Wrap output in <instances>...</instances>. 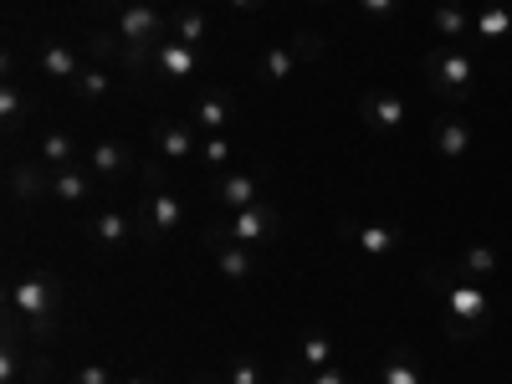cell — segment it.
Masks as SVG:
<instances>
[{
  "instance_id": "8",
  "label": "cell",
  "mask_w": 512,
  "mask_h": 384,
  "mask_svg": "<svg viewBox=\"0 0 512 384\" xmlns=\"http://www.w3.org/2000/svg\"><path fill=\"white\" fill-rule=\"evenodd\" d=\"M431 144H436L441 159H466V154H472V144H477V128L466 123L461 113H436V123H431Z\"/></svg>"
},
{
  "instance_id": "17",
  "label": "cell",
  "mask_w": 512,
  "mask_h": 384,
  "mask_svg": "<svg viewBox=\"0 0 512 384\" xmlns=\"http://www.w3.org/2000/svg\"><path fill=\"white\" fill-rule=\"evenodd\" d=\"M512 31V6H502V0H487L482 11H472V36L477 41H502Z\"/></svg>"
},
{
  "instance_id": "37",
  "label": "cell",
  "mask_w": 512,
  "mask_h": 384,
  "mask_svg": "<svg viewBox=\"0 0 512 384\" xmlns=\"http://www.w3.org/2000/svg\"><path fill=\"white\" fill-rule=\"evenodd\" d=\"M313 6H328V0H313Z\"/></svg>"
},
{
  "instance_id": "2",
  "label": "cell",
  "mask_w": 512,
  "mask_h": 384,
  "mask_svg": "<svg viewBox=\"0 0 512 384\" xmlns=\"http://www.w3.org/2000/svg\"><path fill=\"white\" fill-rule=\"evenodd\" d=\"M420 72H425V88H431L436 98H446V103H472V93H477V62H472V52H446V47H431L420 57Z\"/></svg>"
},
{
  "instance_id": "32",
  "label": "cell",
  "mask_w": 512,
  "mask_h": 384,
  "mask_svg": "<svg viewBox=\"0 0 512 384\" xmlns=\"http://www.w3.org/2000/svg\"><path fill=\"white\" fill-rule=\"evenodd\" d=\"M77 384H113V374H108L103 364H82V369H77Z\"/></svg>"
},
{
  "instance_id": "20",
  "label": "cell",
  "mask_w": 512,
  "mask_h": 384,
  "mask_svg": "<svg viewBox=\"0 0 512 384\" xmlns=\"http://www.w3.org/2000/svg\"><path fill=\"white\" fill-rule=\"evenodd\" d=\"M88 169H93L98 180H113V175H123V169H128V149H123L118 139H103V144H93Z\"/></svg>"
},
{
  "instance_id": "15",
  "label": "cell",
  "mask_w": 512,
  "mask_h": 384,
  "mask_svg": "<svg viewBox=\"0 0 512 384\" xmlns=\"http://www.w3.org/2000/svg\"><path fill=\"white\" fill-rule=\"evenodd\" d=\"M231 103L221 98V93H205V98H195V108H190V123L200 128V134H231Z\"/></svg>"
},
{
  "instance_id": "18",
  "label": "cell",
  "mask_w": 512,
  "mask_h": 384,
  "mask_svg": "<svg viewBox=\"0 0 512 384\" xmlns=\"http://www.w3.org/2000/svg\"><path fill=\"white\" fill-rule=\"evenodd\" d=\"M36 159L47 164V169H67V164L77 159V144H72L67 128H47V134H41V144H36Z\"/></svg>"
},
{
  "instance_id": "39",
  "label": "cell",
  "mask_w": 512,
  "mask_h": 384,
  "mask_svg": "<svg viewBox=\"0 0 512 384\" xmlns=\"http://www.w3.org/2000/svg\"><path fill=\"white\" fill-rule=\"evenodd\" d=\"M72 384H77V379H72Z\"/></svg>"
},
{
  "instance_id": "16",
  "label": "cell",
  "mask_w": 512,
  "mask_h": 384,
  "mask_svg": "<svg viewBox=\"0 0 512 384\" xmlns=\"http://www.w3.org/2000/svg\"><path fill=\"white\" fill-rule=\"evenodd\" d=\"M431 26L441 31V41H461V36H472V11H466L461 0H436Z\"/></svg>"
},
{
  "instance_id": "4",
  "label": "cell",
  "mask_w": 512,
  "mask_h": 384,
  "mask_svg": "<svg viewBox=\"0 0 512 384\" xmlns=\"http://www.w3.org/2000/svg\"><path fill=\"white\" fill-rule=\"evenodd\" d=\"M57 303H62V292H57V282H52L47 272L16 277V287H11V313H16V318H26L36 333H47V328H52Z\"/></svg>"
},
{
  "instance_id": "29",
  "label": "cell",
  "mask_w": 512,
  "mask_h": 384,
  "mask_svg": "<svg viewBox=\"0 0 512 384\" xmlns=\"http://www.w3.org/2000/svg\"><path fill=\"white\" fill-rule=\"evenodd\" d=\"M231 154H236V149H231V134H205V139H200V159H205L210 169H226Z\"/></svg>"
},
{
  "instance_id": "14",
  "label": "cell",
  "mask_w": 512,
  "mask_h": 384,
  "mask_svg": "<svg viewBox=\"0 0 512 384\" xmlns=\"http://www.w3.org/2000/svg\"><path fill=\"white\" fill-rule=\"evenodd\" d=\"M36 72H47L52 82H77L82 62H77V52L67 47V41H41V52H36Z\"/></svg>"
},
{
  "instance_id": "3",
  "label": "cell",
  "mask_w": 512,
  "mask_h": 384,
  "mask_svg": "<svg viewBox=\"0 0 512 384\" xmlns=\"http://www.w3.org/2000/svg\"><path fill=\"white\" fill-rule=\"evenodd\" d=\"M144 180H149V190H144V205H139V236H144V241L175 236V231L185 226V200L164 190V164H159V159L144 164Z\"/></svg>"
},
{
  "instance_id": "5",
  "label": "cell",
  "mask_w": 512,
  "mask_h": 384,
  "mask_svg": "<svg viewBox=\"0 0 512 384\" xmlns=\"http://www.w3.org/2000/svg\"><path fill=\"white\" fill-rule=\"evenodd\" d=\"M277 226H282V216L272 205H246L226 221V236L241 246H267V241H277Z\"/></svg>"
},
{
  "instance_id": "30",
  "label": "cell",
  "mask_w": 512,
  "mask_h": 384,
  "mask_svg": "<svg viewBox=\"0 0 512 384\" xmlns=\"http://www.w3.org/2000/svg\"><path fill=\"white\" fill-rule=\"evenodd\" d=\"M221 384H267V374H262V364H256V359L241 354V359L226 364V379H221Z\"/></svg>"
},
{
  "instance_id": "27",
  "label": "cell",
  "mask_w": 512,
  "mask_h": 384,
  "mask_svg": "<svg viewBox=\"0 0 512 384\" xmlns=\"http://www.w3.org/2000/svg\"><path fill=\"white\" fill-rule=\"evenodd\" d=\"M297 62H303V57H297L292 47H272V52H262V67H256V72H262L267 82H287L297 72Z\"/></svg>"
},
{
  "instance_id": "6",
  "label": "cell",
  "mask_w": 512,
  "mask_h": 384,
  "mask_svg": "<svg viewBox=\"0 0 512 384\" xmlns=\"http://www.w3.org/2000/svg\"><path fill=\"white\" fill-rule=\"evenodd\" d=\"M154 154L169 159V164L200 154V128H195L190 118H159V123H154Z\"/></svg>"
},
{
  "instance_id": "11",
  "label": "cell",
  "mask_w": 512,
  "mask_h": 384,
  "mask_svg": "<svg viewBox=\"0 0 512 384\" xmlns=\"http://www.w3.org/2000/svg\"><path fill=\"white\" fill-rule=\"evenodd\" d=\"M149 67H154V72H164L169 82H180V77L200 72V47H185V41H175V36H164L159 47L149 52Z\"/></svg>"
},
{
  "instance_id": "35",
  "label": "cell",
  "mask_w": 512,
  "mask_h": 384,
  "mask_svg": "<svg viewBox=\"0 0 512 384\" xmlns=\"http://www.w3.org/2000/svg\"><path fill=\"white\" fill-rule=\"evenodd\" d=\"M123 384H149V379H144V374H128V379H123Z\"/></svg>"
},
{
  "instance_id": "26",
  "label": "cell",
  "mask_w": 512,
  "mask_h": 384,
  "mask_svg": "<svg viewBox=\"0 0 512 384\" xmlns=\"http://www.w3.org/2000/svg\"><path fill=\"white\" fill-rule=\"evenodd\" d=\"M205 11H180V16H169V36L175 41H185V47H200L205 41Z\"/></svg>"
},
{
  "instance_id": "24",
  "label": "cell",
  "mask_w": 512,
  "mask_h": 384,
  "mask_svg": "<svg viewBox=\"0 0 512 384\" xmlns=\"http://www.w3.org/2000/svg\"><path fill=\"white\" fill-rule=\"evenodd\" d=\"M297 364H303V369H328L333 364V338L303 333V344H297Z\"/></svg>"
},
{
  "instance_id": "9",
  "label": "cell",
  "mask_w": 512,
  "mask_h": 384,
  "mask_svg": "<svg viewBox=\"0 0 512 384\" xmlns=\"http://www.w3.org/2000/svg\"><path fill=\"white\" fill-rule=\"evenodd\" d=\"M359 123L369 128V134H400L405 98L400 93H369V98H359Z\"/></svg>"
},
{
  "instance_id": "36",
  "label": "cell",
  "mask_w": 512,
  "mask_h": 384,
  "mask_svg": "<svg viewBox=\"0 0 512 384\" xmlns=\"http://www.w3.org/2000/svg\"><path fill=\"white\" fill-rule=\"evenodd\" d=\"M103 6H123V0H103Z\"/></svg>"
},
{
  "instance_id": "23",
  "label": "cell",
  "mask_w": 512,
  "mask_h": 384,
  "mask_svg": "<svg viewBox=\"0 0 512 384\" xmlns=\"http://www.w3.org/2000/svg\"><path fill=\"white\" fill-rule=\"evenodd\" d=\"M379 384H425L420 369H415V359H410V349H395L390 359L379 364Z\"/></svg>"
},
{
  "instance_id": "38",
  "label": "cell",
  "mask_w": 512,
  "mask_h": 384,
  "mask_svg": "<svg viewBox=\"0 0 512 384\" xmlns=\"http://www.w3.org/2000/svg\"><path fill=\"white\" fill-rule=\"evenodd\" d=\"M431 6H436V0H431Z\"/></svg>"
},
{
  "instance_id": "19",
  "label": "cell",
  "mask_w": 512,
  "mask_h": 384,
  "mask_svg": "<svg viewBox=\"0 0 512 384\" xmlns=\"http://www.w3.org/2000/svg\"><path fill=\"white\" fill-rule=\"evenodd\" d=\"M52 195H57V200H67V205H82V200L93 195V180L82 175L77 164H67V169H52Z\"/></svg>"
},
{
  "instance_id": "22",
  "label": "cell",
  "mask_w": 512,
  "mask_h": 384,
  "mask_svg": "<svg viewBox=\"0 0 512 384\" xmlns=\"http://www.w3.org/2000/svg\"><path fill=\"white\" fill-rule=\"evenodd\" d=\"M26 113H31V98L16 88V77H6V88H0V123L16 134V128L26 123Z\"/></svg>"
},
{
  "instance_id": "31",
  "label": "cell",
  "mask_w": 512,
  "mask_h": 384,
  "mask_svg": "<svg viewBox=\"0 0 512 384\" xmlns=\"http://www.w3.org/2000/svg\"><path fill=\"white\" fill-rule=\"evenodd\" d=\"M359 11L369 21H390V16H400V0H359Z\"/></svg>"
},
{
  "instance_id": "13",
  "label": "cell",
  "mask_w": 512,
  "mask_h": 384,
  "mask_svg": "<svg viewBox=\"0 0 512 384\" xmlns=\"http://www.w3.org/2000/svg\"><path fill=\"white\" fill-rule=\"evenodd\" d=\"M216 200L236 216V210H246V205H262V185H256V175L236 169V175H221V180H216Z\"/></svg>"
},
{
  "instance_id": "10",
  "label": "cell",
  "mask_w": 512,
  "mask_h": 384,
  "mask_svg": "<svg viewBox=\"0 0 512 384\" xmlns=\"http://www.w3.org/2000/svg\"><path fill=\"white\" fill-rule=\"evenodd\" d=\"M338 231H344L364 256H374V262H379V256H395V251L405 246V231H400V226H359V221H338Z\"/></svg>"
},
{
  "instance_id": "33",
  "label": "cell",
  "mask_w": 512,
  "mask_h": 384,
  "mask_svg": "<svg viewBox=\"0 0 512 384\" xmlns=\"http://www.w3.org/2000/svg\"><path fill=\"white\" fill-rule=\"evenodd\" d=\"M308 384H354V379H349L344 369H333V364H328V369H313V379H308Z\"/></svg>"
},
{
  "instance_id": "7",
  "label": "cell",
  "mask_w": 512,
  "mask_h": 384,
  "mask_svg": "<svg viewBox=\"0 0 512 384\" xmlns=\"http://www.w3.org/2000/svg\"><path fill=\"white\" fill-rule=\"evenodd\" d=\"M205 246L216 251V267H221V277H226V282H251V277H256L251 251H246L241 241H231V236H226V226H205Z\"/></svg>"
},
{
  "instance_id": "25",
  "label": "cell",
  "mask_w": 512,
  "mask_h": 384,
  "mask_svg": "<svg viewBox=\"0 0 512 384\" xmlns=\"http://www.w3.org/2000/svg\"><path fill=\"white\" fill-rule=\"evenodd\" d=\"M72 88H77L82 98H88V103H103V98L113 93V72H108V67H82Z\"/></svg>"
},
{
  "instance_id": "21",
  "label": "cell",
  "mask_w": 512,
  "mask_h": 384,
  "mask_svg": "<svg viewBox=\"0 0 512 384\" xmlns=\"http://www.w3.org/2000/svg\"><path fill=\"white\" fill-rule=\"evenodd\" d=\"M128 231H134V226H128V216H123V210H98V216H93V241L98 246H123L128 241Z\"/></svg>"
},
{
  "instance_id": "28",
  "label": "cell",
  "mask_w": 512,
  "mask_h": 384,
  "mask_svg": "<svg viewBox=\"0 0 512 384\" xmlns=\"http://www.w3.org/2000/svg\"><path fill=\"white\" fill-rule=\"evenodd\" d=\"M461 272L466 277H492L497 272V246H466L461 251Z\"/></svg>"
},
{
  "instance_id": "34",
  "label": "cell",
  "mask_w": 512,
  "mask_h": 384,
  "mask_svg": "<svg viewBox=\"0 0 512 384\" xmlns=\"http://www.w3.org/2000/svg\"><path fill=\"white\" fill-rule=\"evenodd\" d=\"M226 6H231V11H262L267 0H226Z\"/></svg>"
},
{
  "instance_id": "12",
  "label": "cell",
  "mask_w": 512,
  "mask_h": 384,
  "mask_svg": "<svg viewBox=\"0 0 512 384\" xmlns=\"http://www.w3.org/2000/svg\"><path fill=\"white\" fill-rule=\"evenodd\" d=\"M11 195L16 200H47L52 195V175L41 169V159H21V164H11Z\"/></svg>"
},
{
  "instance_id": "1",
  "label": "cell",
  "mask_w": 512,
  "mask_h": 384,
  "mask_svg": "<svg viewBox=\"0 0 512 384\" xmlns=\"http://www.w3.org/2000/svg\"><path fill=\"white\" fill-rule=\"evenodd\" d=\"M420 287L446 303V333H451V338H477V333H487L492 303H487V292H482L477 277H466L461 267H425V272H420Z\"/></svg>"
}]
</instances>
